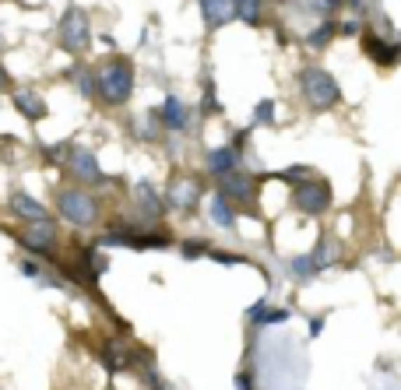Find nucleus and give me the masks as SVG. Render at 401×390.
Segmentation results:
<instances>
[{
  "instance_id": "1",
  "label": "nucleus",
  "mask_w": 401,
  "mask_h": 390,
  "mask_svg": "<svg viewBox=\"0 0 401 390\" xmlns=\"http://www.w3.org/2000/svg\"><path fill=\"white\" fill-rule=\"evenodd\" d=\"M92 95H99L106 106H127V99L134 95V67L130 60L116 57L109 64H99L92 74Z\"/></svg>"
},
{
  "instance_id": "2",
  "label": "nucleus",
  "mask_w": 401,
  "mask_h": 390,
  "mask_svg": "<svg viewBox=\"0 0 401 390\" xmlns=\"http://www.w3.org/2000/svg\"><path fill=\"white\" fill-rule=\"evenodd\" d=\"M299 92H303L306 106L317 109V113L334 109V106L341 102V88H338L334 74L324 71V67H306V71L299 74Z\"/></svg>"
},
{
  "instance_id": "3",
  "label": "nucleus",
  "mask_w": 401,
  "mask_h": 390,
  "mask_svg": "<svg viewBox=\"0 0 401 390\" xmlns=\"http://www.w3.org/2000/svg\"><path fill=\"white\" fill-rule=\"evenodd\" d=\"M57 39H60V46H64L67 53H74V57L88 53V46H92V22H88L85 8L71 4V8L60 15V25H57Z\"/></svg>"
},
{
  "instance_id": "4",
  "label": "nucleus",
  "mask_w": 401,
  "mask_h": 390,
  "mask_svg": "<svg viewBox=\"0 0 401 390\" xmlns=\"http://www.w3.org/2000/svg\"><path fill=\"white\" fill-rule=\"evenodd\" d=\"M57 208H60V215H64L71 225H78V229H88V225H95V218H99V201H95L88 190H78V187H64L60 197H57Z\"/></svg>"
},
{
  "instance_id": "5",
  "label": "nucleus",
  "mask_w": 401,
  "mask_h": 390,
  "mask_svg": "<svg viewBox=\"0 0 401 390\" xmlns=\"http://www.w3.org/2000/svg\"><path fill=\"white\" fill-rule=\"evenodd\" d=\"M292 204H296V211L317 218V215H324L331 208V187L327 183H317L313 176L303 180V183H292Z\"/></svg>"
},
{
  "instance_id": "6",
  "label": "nucleus",
  "mask_w": 401,
  "mask_h": 390,
  "mask_svg": "<svg viewBox=\"0 0 401 390\" xmlns=\"http://www.w3.org/2000/svg\"><path fill=\"white\" fill-rule=\"evenodd\" d=\"M67 166H71V173L81 180V183H95V187H102L106 183V173L99 169V162H95V155L85 148V144H67Z\"/></svg>"
},
{
  "instance_id": "7",
  "label": "nucleus",
  "mask_w": 401,
  "mask_h": 390,
  "mask_svg": "<svg viewBox=\"0 0 401 390\" xmlns=\"http://www.w3.org/2000/svg\"><path fill=\"white\" fill-rule=\"evenodd\" d=\"M15 239L25 250H32V253H53V246H57V225L50 218H39V222H29V229L15 232Z\"/></svg>"
},
{
  "instance_id": "8",
  "label": "nucleus",
  "mask_w": 401,
  "mask_h": 390,
  "mask_svg": "<svg viewBox=\"0 0 401 390\" xmlns=\"http://www.w3.org/2000/svg\"><path fill=\"white\" fill-rule=\"evenodd\" d=\"M200 190H205V187H200L197 176H172L165 201H169V208H176V211H190V208L200 201Z\"/></svg>"
},
{
  "instance_id": "9",
  "label": "nucleus",
  "mask_w": 401,
  "mask_h": 390,
  "mask_svg": "<svg viewBox=\"0 0 401 390\" xmlns=\"http://www.w3.org/2000/svg\"><path fill=\"white\" fill-rule=\"evenodd\" d=\"M240 162H243V144H226V148H212V152L205 155V166H208V173H212V176L233 173V169H240Z\"/></svg>"
},
{
  "instance_id": "10",
  "label": "nucleus",
  "mask_w": 401,
  "mask_h": 390,
  "mask_svg": "<svg viewBox=\"0 0 401 390\" xmlns=\"http://www.w3.org/2000/svg\"><path fill=\"white\" fill-rule=\"evenodd\" d=\"M155 120H158L165 130H186V127H190V109H186L183 99L165 95V102H162V109L155 113Z\"/></svg>"
},
{
  "instance_id": "11",
  "label": "nucleus",
  "mask_w": 401,
  "mask_h": 390,
  "mask_svg": "<svg viewBox=\"0 0 401 390\" xmlns=\"http://www.w3.org/2000/svg\"><path fill=\"white\" fill-rule=\"evenodd\" d=\"M215 180H219V194H222V197H233V201H250V197H254V180H250L243 169L222 173V176H215Z\"/></svg>"
},
{
  "instance_id": "12",
  "label": "nucleus",
  "mask_w": 401,
  "mask_h": 390,
  "mask_svg": "<svg viewBox=\"0 0 401 390\" xmlns=\"http://www.w3.org/2000/svg\"><path fill=\"white\" fill-rule=\"evenodd\" d=\"M11 102H15V109H18L25 120H32V123L50 116V109H46L43 95H36V88H15V92H11Z\"/></svg>"
},
{
  "instance_id": "13",
  "label": "nucleus",
  "mask_w": 401,
  "mask_h": 390,
  "mask_svg": "<svg viewBox=\"0 0 401 390\" xmlns=\"http://www.w3.org/2000/svg\"><path fill=\"white\" fill-rule=\"evenodd\" d=\"M200 4V18H205V29H222L229 25L236 15H233V0H197Z\"/></svg>"
},
{
  "instance_id": "14",
  "label": "nucleus",
  "mask_w": 401,
  "mask_h": 390,
  "mask_svg": "<svg viewBox=\"0 0 401 390\" xmlns=\"http://www.w3.org/2000/svg\"><path fill=\"white\" fill-rule=\"evenodd\" d=\"M362 46H366V53H369L380 67H394L397 57H401V46H397L394 39H383V36H373V32L362 39Z\"/></svg>"
},
{
  "instance_id": "15",
  "label": "nucleus",
  "mask_w": 401,
  "mask_h": 390,
  "mask_svg": "<svg viewBox=\"0 0 401 390\" xmlns=\"http://www.w3.org/2000/svg\"><path fill=\"white\" fill-rule=\"evenodd\" d=\"M134 201H137V211H141V215H144L148 222H158V218H162V211H165L162 197L155 194V187H151L148 180L134 183Z\"/></svg>"
},
{
  "instance_id": "16",
  "label": "nucleus",
  "mask_w": 401,
  "mask_h": 390,
  "mask_svg": "<svg viewBox=\"0 0 401 390\" xmlns=\"http://www.w3.org/2000/svg\"><path fill=\"white\" fill-rule=\"evenodd\" d=\"M292 316V309L289 306H268L264 299L261 302H254L250 309H247V320L254 323V327H271V323H285Z\"/></svg>"
},
{
  "instance_id": "17",
  "label": "nucleus",
  "mask_w": 401,
  "mask_h": 390,
  "mask_svg": "<svg viewBox=\"0 0 401 390\" xmlns=\"http://www.w3.org/2000/svg\"><path fill=\"white\" fill-rule=\"evenodd\" d=\"M8 208H11V215H18V218H25V222L50 218L46 204H39V201H36V197H29V194H15V197L8 201Z\"/></svg>"
},
{
  "instance_id": "18",
  "label": "nucleus",
  "mask_w": 401,
  "mask_h": 390,
  "mask_svg": "<svg viewBox=\"0 0 401 390\" xmlns=\"http://www.w3.org/2000/svg\"><path fill=\"white\" fill-rule=\"evenodd\" d=\"M264 11H268V0H233V15L250 29H257L264 22Z\"/></svg>"
},
{
  "instance_id": "19",
  "label": "nucleus",
  "mask_w": 401,
  "mask_h": 390,
  "mask_svg": "<svg viewBox=\"0 0 401 390\" xmlns=\"http://www.w3.org/2000/svg\"><path fill=\"white\" fill-rule=\"evenodd\" d=\"M334 36H338V25H334V22H320V25H313V29L306 32V46H310V50H324Z\"/></svg>"
},
{
  "instance_id": "20",
  "label": "nucleus",
  "mask_w": 401,
  "mask_h": 390,
  "mask_svg": "<svg viewBox=\"0 0 401 390\" xmlns=\"http://www.w3.org/2000/svg\"><path fill=\"white\" fill-rule=\"evenodd\" d=\"M102 358H106V369H109V372H120V369H127V362H130V355H127V348H123L120 341H106Z\"/></svg>"
},
{
  "instance_id": "21",
  "label": "nucleus",
  "mask_w": 401,
  "mask_h": 390,
  "mask_svg": "<svg viewBox=\"0 0 401 390\" xmlns=\"http://www.w3.org/2000/svg\"><path fill=\"white\" fill-rule=\"evenodd\" d=\"M208 211H212V218H215L222 229H233V225H236V208L229 204V197H222V194H219V197L212 201V208H208Z\"/></svg>"
},
{
  "instance_id": "22",
  "label": "nucleus",
  "mask_w": 401,
  "mask_h": 390,
  "mask_svg": "<svg viewBox=\"0 0 401 390\" xmlns=\"http://www.w3.org/2000/svg\"><path fill=\"white\" fill-rule=\"evenodd\" d=\"M289 271H292L296 278H313V274H320V267H317L313 257H292V260H289Z\"/></svg>"
},
{
  "instance_id": "23",
  "label": "nucleus",
  "mask_w": 401,
  "mask_h": 390,
  "mask_svg": "<svg viewBox=\"0 0 401 390\" xmlns=\"http://www.w3.org/2000/svg\"><path fill=\"white\" fill-rule=\"evenodd\" d=\"M208 250H212V246H208L205 239H186V243L179 246V253H183L186 260H197V257H205Z\"/></svg>"
},
{
  "instance_id": "24",
  "label": "nucleus",
  "mask_w": 401,
  "mask_h": 390,
  "mask_svg": "<svg viewBox=\"0 0 401 390\" xmlns=\"http://www.w3.org/2000/svg\"><path fill=\"white\" fill-rule=\"evenodd\" d=\"M254 123H275V102L271 99H261L257 106H254Z\"/></svg>"
},
{
  "instance_id": "25",
  "label": "nucleus",
  "mask_w": 401,
  "mask_h": 390,
  "mask_svg": "<svg viewBox=\"0 0 401 390\" xmlns=\"http://www.w3.org/2000/svg\"><path fill=\"white\" fill-rule=\"evenodd\" d=\"M310 173H313V169H306V166H292V169H282L278 180H285V183H303V180H310Z\"/></svg>"
},
{
  "instance_id": "26",
  "label": "nucleus",
  "mask_w": 401,
  "mask_h": 390,
  "mask_svg": "<svg viewBox=\"0 0 401 390\" xmlns=\"http://www.w3.org/2000/svg\"><path fill=\"white\" fill-rule=\"evenodd\" d=\"M18 267H22V274H25V278H32V281H50V278H46V271H43L39 264H32V260H22ZM50 285H53V281H50Z\"/></svg>"
},
{
  "instance_id": "27",
  "label": "nucleus",
  "mask_w": 401,
  "mask_h": 390,
  "mask_svg": "<svg viewBox=\"0 0 401 390\" xmlns=\"http://www.w3.org/2000/svg\"><path fill=\"white\" fill-rule=\"evenodd\" d=\"M208 253L215 264H247V257H240V253H222V250H208Z\"/></svg>"
},
{
  "instance_id": "28",
  "label": "nucleus",
  "mask_w": 401,
  "mask_h": 390,
  "mask_svg": "<svg viewBox=\"0 0 401 390\" xmlns=\"http://www.w3.org/2000/svg\"><path fill=\"white\" fill-rule=\"evenodd\" d=\"M144 383H148V390H169V386L162 383V376L155 372V365H148V369H144Z\"/></svg>"
},
{
  "instance_id": "29",
  "label": "nucleus",
  "mask_w": 401,
  "mask_h": 390,
  "mask_svg": "<svg viewBox=\"0 0 401 390\" xmlns=\"http://www.w3.org/2000/svg\"><path fill=\"white\" fill-rule=\"evenodd\" d=\"M236 390H254V383H250V372H240V376H236Z\"/></svg>"
},
{
  "instance_id": "30",
  "label": "nucleus",
  "mask_w": 401,
  "mask_h": 390,
  "mask_svg": "<svg viewBox=\"0 0 401 390\" xmlns=\"http://www.w3.org/2000/svg\"><path fill=\"white\" fill-rule=\"evenodd\" d=\"M8 88H11V74L0 67V92H8Z\"/></svg>"
},
{
  "instance_id": "31",
  "label": "nucleus",
  "mask_w": 401,
  "mask_h": 390,
  "mask_svg": "<svg viewBox=\"0 0 401 390\" xmlns=\"http://www.w3.org/2000/svg\"><path fill=\"white\" fill-rule=\"evenodd\" d=\"M320 330H324V316H317V320H310V334H313V337H317V334H320Z\"/></svg>"
}]
</instances>
